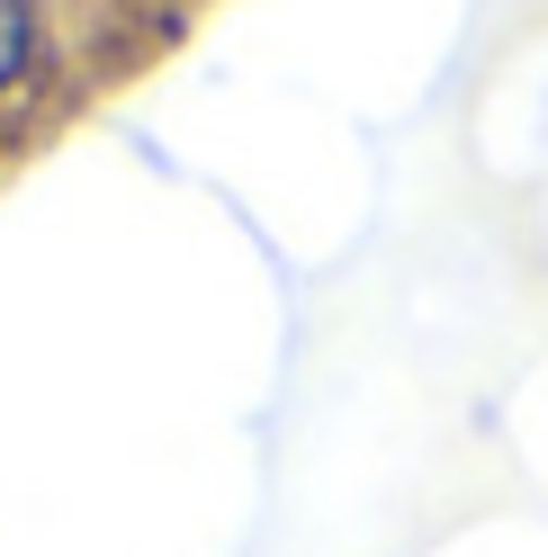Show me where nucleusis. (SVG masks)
<instances>
[{"label": "nucleus", "mask_w": 548, "mask_h": 557, "mask_svg": "<svg viewBox=\"0 0 548 557\" xmlns=\"http://www.w3.org/2000/svg\"><path fill=\"white\" fill-rule=\"evenodd\" d=\"M27 37H37V27H27V0H0V90L18 82V63H27Z\"/></svg>", "instance_id": "1"}]
</instances>
